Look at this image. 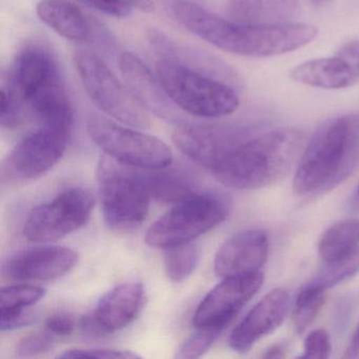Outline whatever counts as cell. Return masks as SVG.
Returning <instances> with one entry per match:
<instances>
[{"label": "cell", "mask_w": 359, "mask_h": 359, "mask_svg": "<svg viewBox=\"0 0 359 359\" xmlns=\"http://www.w3.org/2000/svg\"><path fill=\"white\" fill-rule=\"evenodd\" d=\"M230 211V199L226 195L197 193L158 218L147 231L144 241L150 247L165 250L192 243L224 222Z\"/></svg>", "instance_id": "6"}, {"label": "cell", "mask_w": 359, "mask_h": 359, "mask_svg": "<svg viewBox=\"0 0 359 359\" xmlns=\"http://www.w3.org/2000/svg\"><path fill=\"white\" fill-rule=\"evenodd\" d=\"M8 83L41 126L71 129L72 104L50 51L37 46L26 48L15 60Z\"/></svg>", "instance_id": "4"}, {"label": "cell", "mask_w": 359, "mask_h": 359, "mask_svg": "<svg viewBox=\"0 0 359 359\" xmlns=\"http://www.w3.org/2000/svg\"><path fill=\"white\" fill-rule=\"evenodd\" d=\"M295 83L323 90H341L359 81V41L340 48L331 57L317 58L297 65L290 71Z\"/></svg>", "instance_id": "15"}, {"label": "cell", "mask_w": 359, "mask_h": 359, "mask_svg": "<svg viewBox=\"0 0 359 359\" xmlns=\"http://www.w3.org/2000/svg\"><path fill=\"white\" fill-rule=\"evenodd\" d=\"M325 290L310 283L298 294L293 311L294 325L298 333H304L316 318L325 302Z\"/></svg>", "instance_id": "25"}, {"label": "cell", "mask_w": 359, "mask_h": 359, "mask_svg": "<svg viewBox=\"0 0 359 359\" xmlns=\"http://www.w3.org/2000/svg\"><path fill=\"white\" fill-rule=\"evenodd\" d=\"M198 245L193 243L165 249V270L168 278L180 283L189 278L198 266Z\"/></svg>", "instance_id": "24"}, {"label": "cell", "mask_w": 359, "mask_h": 359, "mask_svg": "<svg viewBox=\"0 0 359 359\" xmlns=\"http://www.w3.org/2000/svg\"><path fill=\"white\" fill-rule=\"evenodd\" d=\"M1 104H0V123L3 128L13 129L20 125L22 119L24 100L20 94L8 83L1 89Z\"/></svg>", "instance_id": "28"}, {"label": "cell", "mask_w": 359, "mask_h": 359, "mask_svg": "<svg viewBox=\"0 0 359 359\" xmlns=\"http://www.w3.org/2000/svg\"><path fill=\"white\" fill-rule=\"evenodd\" d=\"M298 0H264V8L277 18H289L297 9Z\"/></svg>", "instance_id": "35"}, {"label": "cell", "mask_w": 359, "mask_h": 359, "mask_svg": "<svg viewBox=\"0 0 359 359\" xmlns=\"http://www.w3.org/2000/svg\"><path fill=\"white\" fill-rule=\"evenodd\" d=\"M36 13L43 24L69 41H86L91 35L85 14L70 0H41Z\"/></svg>", "instance_id": "20"}, {"label": "cell", "mask_w": 359, "mask_h": 359, "mask_svg": "<svg viewBox=\"0 0 359 359\" xmlns=\"http://www.w3.org/2000/svg\"><path fill=\"white\" fill-rule=\"evenodd\" d=\"M285 352L283 346L276 344V346H273L272 348H269L266 353H264V357H266V358H281V357H285Z\"/></svg>", "instance_id": "38"}, {"label": "cell", "mask_w": 359, "mask_h": 359, "mask_svg": "<svg viewBox=\"0 0 359 359\" xmlns=\"http://www.w3.org/2000/svg\"><path fill=\"white\" fill-rule=\"evenodd\" d=\"M94 205L93 195L86 189L64 191L30 212L25 222V237L37 243L60 241L89 222Z\"/></svg>", "instance_id": "10"}, {"label": "cell", "mask_w": 359, "mask_h": 359, "mask_svg": "<svg viewBox=\"0 0 359 359\" xmlns=\"http://www.w3.org/2000/svg\"><path fill=\"white\" fill-rule=\"evenodd\" d=\"M79 1L111 18H128L132 11V8L125 3V0H79Z\"/></svg>", "instance_id": "33"}, {"label": "cell", "mask_w": 359, "mask_h": 359, "mask_svg": "<svg viewBox=\"0 0 359 359\" xmlns=\"http://www.w3.org/2000/svg\"><path fill=\"white\" fill-rule=\"evenodd\" d=\"M268 253L269 239L264 231H243L220 245L214 259V272L222 278L260 272Z\"/></svg>", "instance_id": "18"}, {"label": "cell", "mask_w": 359, "mask_h": 359, "mask_svg": "<svg viewBox=\"0 0 359 359\" xmlns=\"http://www.w3.org/2000/svg\"><path fill=\"white\" fill-rule=\"evenodd\" d=\"M168 168L140 172L151 199L161 203H178L198 193L196 180L190 173Z\"/></svg>", "instance_id": "21"}, {"label": "cell", "mask_w": 359, "mask_h": 359, "mask_svg": "<svg viewBox=\"0 0 359 359\" xmlns=\"http://www.w3.org/2000/svg\"><path fill=\"white\" fill-rule=\"evenodd\" d=\"M176 20L199 39L229 53L247 57H273L306 47L318 34L306 22L241 24L220 18L198 4L176 0Z\"/></svg>", "instance_id": "1"}, {"label": "cell", "mask_w": 359, "mask_h": 359, "mask_svg": "<svg viewBox=\"0 0 359 359\" xmlns=\"http://www.w3.org/2000/svg\"><path fill=\"white\" fill-rule=\"evenodd\" d=\"M359 271V251L354 255L335 264H325L318 276L313 281L312 285L327 289L337 285L340 281L353 276Z\"/></svg>", "instance_id": "27"}, {"label": "cell", "mask_w": 359, "mask_h": 359, "mask_svg": "<svg viewBox=\"0 0 359 359\" xmlns=\"http://www.w3.org/2000/svg\"><path fill=\"white\" fill-rule=\"evenodd\" d=\"M264 9V0H228L230 20L241 24H256Z\"/></svg>", "instance_id": "30"}, {"label": "cell", "mask_w": 359, "mask_h": 359, "mask_svg": "<svg viewBox=\"0 0 359 359\" xmlns=\"http://www.w3.org/2000/svg\"><path fill=\"white\" fill-rule=\"evenodd\" d=\"M97 182L104 219L111 229L132 230L146 220L151 196L140 172L125 169L112 158H102Z\"/></svg>", "instance_id": "7"}, {"label": "cell", "mask_w": 359, "mask_h": 359, "mask_svg": "<svg viewBox=\"0 0 359 359\" xmlns=\"http://www.w3.org/2000/svg\"><path fill=\"white\" fill-rule=\"evenodd\" d=\"M56 337L43 329L22 337L16 344L15 353L18 357H33L49 352L55 346Z\"/></svg>", "instance_id": "29"}, {"label": "cell", "mask_w": 359, "mask_h": 359, "mask_svg": "<svg viewBox=\"0 0 359 359\" xmlns=\"http://www.w3.org/2000/svg\"><path fill=\"white\" fill-rule=\"evenodd\" d=\"M218 327H197V331L184 340L176 351V358L195 359L203 356L222 333Z\"/></svg>", "instance_id": "26"}, {"label": "cell", "mask_w": 359, "mask_h": 359, "mask_svg": "<svg viewBox=\"0 0 359 359\" xmlns=\"http://www.w3.org/2000/svg\"><path fill=\"white\" fill-rule=\"evenodd\" d=\"M58 358H140L130 351L113 350V348H74L58 355Z\"/></svg>", "instance_id": "32"}, {"label": "cell", "mask_w": 359, "mask_h": 359, "mask_svg": "<svg viewBox=\"0 0 359 359\" xmlns=\"http://www.w3.org/2000/svg\"><path fill=\"white\" fill-rule=\"evenodd\" d=\"M291 304L287 290L275 289L264 295L247 316L233 330L229 337L231 348L245 353L264 336L272 333L287 317Z\"/></svg>", "instance_id": "17"}, {"label": "cell", "mask_w": 359, "mask_h": 359, "mask_svg": "<svg viewBox=\"0 0 359 359\" xmlns=\"http://www.w3.org/2000/svg\"><path fill=\"white\" fill-rule=\"evenodd\" d=\"M248 138L245 129L232 126L184 125L173 134L180 151L210 171Z\"/></svg>", "instance_id": "13"}, {"label": "cell", "mask_w": 359, "mask_h": 359, "mask_svg": "<svg viewBox=\"0 0 359 359\" xmlns=\"http://www.w3.org/2000/svg\"><path fill=\"white\" fill-rule=\"evenodd\" d=\"M359 165V114L334 117L319 126L293 180L299 196L320 194L344 182Z\"/></svg>", "instance_id": "2"}, {"label": "cell", "mask_w": 359, "mask_h": 359, "mask_svg": "<svg viewBox=\"0 0 359 359\" xmlns=\"http://www.w3.org/2000/svg\"><path fill=\"white\" fill-rule=\"evenodd\" d=\"M76 323L71 315L65 313L52 315L46 320L45 330L57 337H68L74 332Z\"/></svg>", "instance_id": "34"}, {"label": "cell", "mask_w": 359, "mask_h": 359, "mask_svg": "<svg viewBox=\"0 0 359 359\" xmlns=\"http://www.w3.org/2000/svg\"><path fill=\"white\" fill-rule=\"evenodd\" d=\"M313 4H315V5H321V4L325 3L327 0H311Z\"/></svg>", "instance_id": "39"}, {"label": "cell", "mask_w": 359, "mask_h": 359, "mask_svg": "<svg viewBox=\"0 0 359 359\" xmlns=\"http://www.w3.org/2000/svg\"><path fill=\"white\" fill-rule=\"evenodd\" d=\"M74 62L86 92L102 112L128 127H150L149 111L98 56L89 51H79Z\"/></svg>", "instance_id": "8"}, {"label": "cell", "mask_w": 359, "mask_h": 359, "mask_svg": "<svg viewBox=\"0 0 359 359\" xmlns=\"http://www.w3.org/2000/svg\"><path fill=\"white\" fill-rule=\"evenodd\" d=\"M46 290L33 285H13L0 293V330L11 331L26 325L25 311L43 299Z\"/></svg>", "instance_id": "22"}, {"label": "cell", "mask_w": 359, "mask_h": 359, "mask_svg": "<svg viewBox=\"0 0 359 359\" xmlns=\"http://www.w3.org/2000/svg\"><path fill=\"white\" fill-rule=\"evenodd\" d=\"M79 254L62 245H43L12 255L4 264L3 274L14 281H47L65 276L76 266Z\"/></svg>", "instance_id": "16"}, {"label": "cell", "mask_w": 359, "mask_h": 359, "mask_svg": "<svg viewBox=\"0 0 359 359\" xmlns=\"http://www.w3.org/2000/svg\"><path fill=\"white\" fill-rule=\"evenodd\" d=\"M119 68L126 86L134 97L149 111L165 119H175L177 107L172 102L157 75L131 52L119 58Z\"/></svg>", "instance_id": "19"}, {"label": "cell", "mask_w": 359, "mask_h": 359, "mask_svg": "<svg viewBox=\"0 0 359 359\" xmlns=\"http://www.w3.org/2000/svg\"><path fill=\"white\" fill-rule=\"evenodd\" d=\"M332 346L329 334L325 330H315L304 340V357L327 358L331 354Z\"/></svg>", "instance_id": "31"}, {"label": "cell", "mask_w": 359, "mask_h": 359, "mask_svg": "<svg viewBox=\"0 0 359 359\" xmlns=\"http://www.w3.org/2000/svg\"><path fill=\"white\" fill-rule=\"evenodd\" d=\"M125 3L132 9L134 8V9L140 10L144 13H151L155 9L153 0H125Z\"/></svg>", "instance_id": "37"}, {"label": "cell", "mask_w": 359, "mask_h": 359, "mask_svg": "<svg viewBox=\"0 0 359 359\" xmlns=\"http://www.w3.org/2000/svg\"><path fill=\"white\" fill-rule=\"evenodd\" d=\"M262 283V272L224 277L197 306L193 317L195 327L224 329L259 291Z\"/></svg>", "instance_id": "12"}, {"label": "cell", "mask_w": 359, "mask_h": 359, "mask_svg": "<svg viewBox=\"0 0 359 359\" xmlns=\"http://www.w3.org/2000/svg\"><path fill=\"white\" fill-rule=\"evenodd\" d=\"M359 251V219L348 218L330 226L319 241L318 253L325 264H335Z\"/></svg>", "instance_id": "23"}, {"label": "cell", "mask_w": 359, "mask_h": 359, "mask_svg": "<svg viewBox=\"0 0 359 359\" xmlns=\"http://www.w3.org/2000/svg\"><path fill=\"white\" fill-rule=\"evenodd\" d=\"M92 142L113 161L142 170L161 169L173 163V152L159 138L93 115L87 125Z\"/></svg>", "instance_id": "9"}, {"label": "cell", "mask_w": 359, "mask_h": 359, "mask_svg": "<svg viewBox=\"0 0 359 359\" xmlns=\"http://www.w3.org/2000/svg\"><path fill=\"white\" fill-rule=\"evenodd\" d=\"M71 129L41 126L10 153L5 169L11 177L31 180L50 171L64 156Z\"/></svg>", "instance_id": "11"}, {"label": "cell", "mask_w": 359, "mask_h": 359, "mask_svg": "<svg viewBox=\"0 0 359 359\" xmlns=\"http://www.w3.org/2000/svg\"><path fill=\"white\" fill-rule=\"evenodd\" d=\"M156 75L180 110L201 118H220L239 107L233 86L168 60H159Z\"/></svg>", "instance_id": "5"}, {"label": "cell", "mask_w": 359, "mask_h": 359, "mask_svg": "<svg viewBox=\"0 0 359 359\" xmlns=\"http://www.w3.org/2000/svg\"><path fill=\"white\" fill-rule=\"evenodd\" d=\"M299 136L275 130L248 138L211 170L220 184L236 190H256L280 180L291 168Z\"/></svg>", "instance_id": "3"}, {"label": "cell", "mask_w": 359, "mask_h": 359, "mask_svg": "<svg viewBox=\"0 0 359 359\" xmlns=\"http://www.w3.org/2000/svg\"><path fill=\"white\" fill-rule=\"evenodd\" d=\"M359 355V323L353 333L348 348L344 353V358H356Z\"/></svg>", "instance_id": "36"}, {"label": "cell", "mask_w": 359, "mask_h": 359, "mask_svg": "<svg viewBox=\"0 0 359 359\" xmlns=\"http://www.w3.org/2000/svg\"><path fill=\"white\" fill-rule=\"evenodd\" d=\"M144 287L142 283H126L104 294L97 306L81 321L87 335L104 336L131 325L142 311Z\"/></svg>", "instance_id": "14"}]
</instances>
